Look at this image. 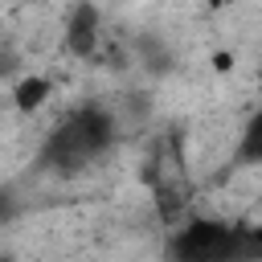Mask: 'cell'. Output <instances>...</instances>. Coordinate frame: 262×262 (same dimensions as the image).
<instances>
[{"mask_svg": "<svg viewBox=\"0 0 262 262\" xmlns=\"http://www.w3.org/2000/svg\"><path fill=\"white\" fill-rule=\"evenodd\" d=\"M115 143H119L115 115L102 102H78L45 135V143L37 151V172H49V176H82Z\"/></svg>", "mask_w": 262, "mask_h": 262, "instance_id": "1", "label": "cell"}, {"mask_svg": "<svg viewBox=\"0 0 262 262\" xmlns=\"http://www.w3.org/2000/svg\"><path fill=\"white\" fill-rule=\"evenodd\" d=\"M168 254L180 262H237V225L217 217H192L168 242Z\"/></svg>", "mask_w": 262, "mask_h": 262, "instance_id": "2", "label": "cell"}, {"mask_svg": "<svg viewBox=\"0 0 262 262\" xmlns=\"http://www.w3.org/2000/svg\"><path fill=\"white\" fill-rule=\"evenodd\" d=\"M98 45H102V16L90 0H78L66 16V49L82 61L98 57Z\"/></svg>", "mask_w": 262, "mask_h": 262, "instance_id": "3", "label": "cell"}, {"mask_svg": "<svg viewBox=\"0 0 262 262\" xmlns=\"http://www.w3.org/2000/svg\"><path fill=\"white\" fill-rule=\"evenodd\" d=\"M254 164H262V106L246 119L242 139H237V147H233V164H229V168H254Z\"/></svg>", "mask_w": 262, "mask_h": 262, "instance_id": "4", "label": "cell"}, {"mask_svg": "<svg viewBox=\"0 0 262 262\" xmlns=\"http://www.w3.org/2000/svg\"><path fill=\"white\" fill-rule=\"evenodd\" d=\"M49 90H53V82H49V78H41V74L20 78V82H16V90H12V102H16V111H37V106L49 98Z\"/></svg>", "mask_w": 262, "mask_h": 262, "instance_id": "5", "label": "cell"}, {"mask_svg": "<svg viewBox=\"0 0 262 262\" xmlns=\"http://www.w3.org/2000/svg\"><path fill=\"white\" fill-rule=\"evenodd\" d=\"M262 258V225H237V262Z\"/></svg>", "mask_w": 262, "mask_h": 262, "instance_id": "6", "label": "cell"}, {"mask_svg": "<svg viewBox=\"0 0 262 262\" xmlns=\"http://www.w3.org/2000/svg\"><path fill=\"white\" fill-rule=\"evenodd\" d=\"M139 49L147 53V61H151V70L156 74H164V70H172V53L156 41V37H139Z\"/></svg>", "mask_w": 262, "mask_h": 262, "instance_id": "7", "label": "cell"}, {"mask_svg": "<svg viewBox=\"0 0 262 262\" xmlns=\"http://www.w3.org/2000/svg\"><path fill=\"white\" fill-rule=\"evenodd\" d=\"M16 213V201H12V188H0V221H8Z\"/></svg>", "mask_w": 262, "mask_h": 262, "instance_id": "8", "label": "cell"}]
</instances>
